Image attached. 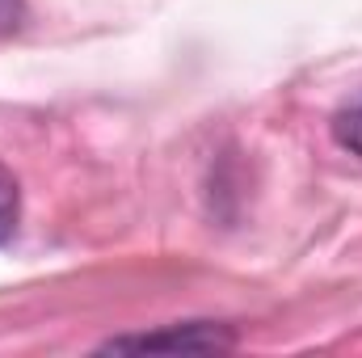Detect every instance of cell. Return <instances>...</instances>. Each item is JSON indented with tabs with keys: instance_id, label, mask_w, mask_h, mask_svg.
Here are the masks:
<instances>
[{
	"instance_id": "3",
	"label": "cell",
	"mask_w": 362,
	"mask_h": 358,
	"mask_svg": "<svg viewBox=\"0 0 362 358\" xmlns=\"http://www.w3.org/2000/svg\"><path fill=\"white\" fill-rule=\"evenodd\" d=\"M333 139L346 148V152H354V156H362V101H354V105H346L337 118H333Z\"/></svg>"
},
{
	"instance_id": "4",
	"label": "cell",
	"mask_w": 362,
	"mask_h": 358,
	"mask_svg": "<svg viewBox=\"0 0 362 358\" xmlns=\"http://www.w3.org/2000/svg\"><path fill=\"white\" fill-rule=\"evenodd\" d=\"M25 17V0H0V38H8Z\"/></svg>"
},
{
	"instance_id": "1",
	"label": "cell",
	"mask_w": 362,
	"mask_h": 358,
	"mask_svg": "<svg viewBox=\"0 0 362 358\" xmlns=\"http://www.w3.org/2000/svg\"><path fill=\"white\" fill-rule=\"evenodd\" d=\"M232 346H236L232 329H223V325H206V321H194V325H177V329H165V333L110 337L101 350H232Z\"/></svg>"
},
{
	"instance_id": "2",
	"label": "cell",
	"mask_w": 362,
	"mask_h": 358,
	"mask_svg": "<svg viewBox=\"0 0 362 358\" xmlns=\"http://www.w3.org/2000/svg\"><path fill=\"white\" fill-rule=\"evenodd\" d=\"M17 219H21V190H17V178L8 173V165L0 161V245L13 241Z\"/></svg>"
}]
</instances>
